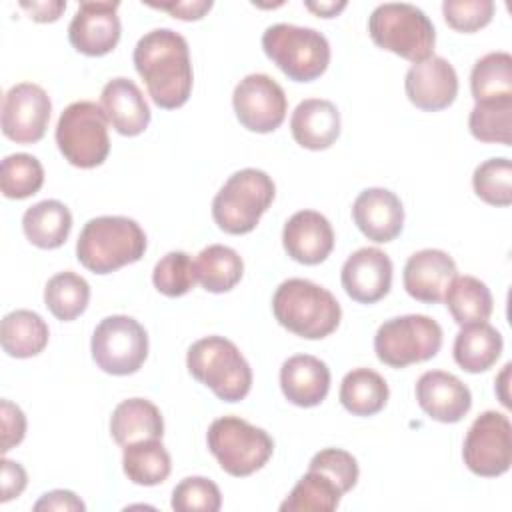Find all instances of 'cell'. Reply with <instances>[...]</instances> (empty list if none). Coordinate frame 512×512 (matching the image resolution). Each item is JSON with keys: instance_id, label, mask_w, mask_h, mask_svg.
<instances>
[{"instance_id": "6da1fadb", "label": "cell", "mask_w": 512, "mask_h": 512, "mask_svg": "<svg viewBox=\"0 0 512 512\" xmlns=\"http://www.w3.org/2000/svg\"><path fill=\"white\" fill-rule=\"evenodd\" d=\"M134 68L158 108L174 110L188 102L194 84L190 48L172 28H154L134 46Z\"/></svg>"}, {"instance_id": "7a4b0ae2", "label": "cell", "mask_w": 512, "mask_h": 512, "mask_svg": "<svg viewBox=\"0 0 512 512\" xmlns=\"http://www.w3.org/2000/svg\"><path fill=\"white\" fill-rule=\"evenodd\" d=\"M272 312L280 326L306 340L330 336L342 318L334 294L306 278L284 280L272 296Z\"/></svg>"}, {"instance_id": "3957f363", "label": "cell", "mask_w": 512, "mask_h": 512, "mask_svg": "<svg viewBox=\"0 0 512 512\" xmlns=\"http://www.w3.org/2000/svg\"><path fill=\"white\" fill-rule=\"evenodd\" d=\"M146 252L142 226L128 216L90 218L78 236L76 258L94 274H110L138 262Z\"/></svg>"}, {"instance_id": "277c9868", "label": "cell", "mask_w": 512, "mask_h": 512, "mask_svg": "<svg viewBox=\"0 0 512 512\" xmlns=\"http://www.w3.org/2000/svg\"><path fill=\"white\" fill-rule=\"evenodd\" d=\"M368 34L376 46L412 64L430 58L436 44L432 20L408 2L378 4L368 16Z\"/></svg>"}, {"instance_id": "5b68a950", "label": "cell", "mask_w": 512, "mask_h": 512, "mask_svg": "<svg viewBox=\"0 0 512 512\" xmlns=\"http://www.w3.org/2000/svg\"><path fill=\"white\" fill-rule=\"evenodd\" d=\"M188 372L224 402H240L252 388V368L238 346L224 336L196 340L186 354Z\"/></svg>"}, {"instance_id": "8992f818", "label": "cell", "mask_w": 512, "mask_h": 512, "mask_svg": "<svg viewBox=\"0 0 512 512\" xmlns=\"http://www.w3.org/2000/svg\"><path fill=\"white\" fill-rule=\"evenodd\" d=\"M276 196L274 180L258 168H242L228 176L212 200V218L226 234H248Z\"/></svg>"}, {"instance_id": "52a82bcc", "label": "cell", "mask_w": 512, "mask_h": 512, "mask_svg": "<svg viewBox=\"0 0 512 512\" xmlns=\"http://www.w3.org/2000/svg\"><path fill=\"white\" fill-rule=\"evenodd\" d=\"M264 54L294 82H312L330 64L326 36L308 26L278 22L262 34Z\"/></svg>"}, {"instance_id": "ba28073f", "label": "cell", "mask_w": 512, "mask_h": 512, "mask_svg": "<svg viewBox=\"0 0 512 512\" xmlns=\"http://www.w3.org/2000/svg\"><path fill=\"white\" fill-rule=\"evenodd\" d=\"M206 444L220 468L236 478L264 468L274 452L272 436L238 416L216 418L208 426Z\"/></svg>"}, {"instance_id": "9c48e42d", "label": "cell", "mask_w": 512, "mask_h": 512, "mask_svg": "<svg viewBox=\"0 0 512 512\" xmlns=\"http://www.w3.org/2000/svg\"><path fill=\"white\" fill-rule=\"evenodd\" d=\"M108 118L100 104L78 100L68 104L56 124L60 154L76 168H96L110 154Z\"/></svg>"}, {"instance_id": "30bf717a", "label": "cell", "mask_w": 512, "mask_h": 512, "mask_svg": "<svg viewBox=\"0 0 512 512\" xmlns=\"http://www.w3.org/2000/svg\"><path fill=\"white\" fill-rule=\"evenodd\" d=\"M442 346L440 324L424 314H404L380 324L374 336L376 358L390 368L426 362Z\"/></svg>"}, {"instance_id": "8fae6325", "label": "cell", "mask_w": 512, "mask_h": 512, "mask_svg": "<svg viewBox=\"0 0 512 512\" xmlns=\"http://www.w3.org/2000/svg\"><path fill=\"white\" fill-rule=\"evenodd\" d=\"M92 360L112 376H128L142 368L148 358V334L144 326L126 314L100 320L90 342Z\"/></svg>"}, {"instance_id": "7c38bea8", "label": "cell", "mask_w": 512, "mask_h": 512, "mask_svg": "<svg viewBox=\"0 0 512 512\" xmlns=\"http://www.w3.org/2000/svg\"><path fill=\"white\" fill-rule=\"evenodd\" d=\"M464 464L482 478H496L512 464V424L496 410L482 412L466 432L462 448Z\"/></svg>"}, {"instance_id": "4fadbf2b", "label": "cell", "mask_w": 512, "mask_h": 512, "mask_svg": "<svg viewBox=\"0 0 512 512\" xmlns=\"http://www.w3.org/2000/svg\"><path fill=\"white\" fill-rule=\"evenodd\" d=\"M232 106L238 122L258 134H268L280 128L286 118L288 100L282 86L268 74H248L244 76L234 92Z\"/></svg>"}, {"instance_id": "5bb4252c", "label": "cell", "mask_w": 512, "mask_h": 512, "mask_svg": "<svg viewBox=\"0 0 512 512\" xmlns=\"http://www.w3.org/2000/svg\"><path fill=\"white\" fill-rule=\"evenodd\" d=\"M52 102L34 82L14 84L2 100V134L16 144H34L44 138Z\"/></svg>"}, {"instance_id": "9a60e30c", "label": "cell", "mask_w": 512, "mask_h": 512, "mask_svg": "<svg viewBox=\"0 0 512 512\" xmlns=\"http://www.w3.org/2000/svg\"><path fill=\"white\" fill-rule=\"evenodd\" d=\"M118 2H82L68 26V40L84 56H104L120 40Z\"/></svg>"}, {"instance_id": "2e32d148", "label": "cell", "mask_w": 512, "mask_h": 512, "mask_svg": "<svg viewBox=\"0 0 512 512\" xmlns=\"http://www.w3.org/2000/svg\"><path fill=\"white\" fill-rule=\"evenodd\" d=\"M404 90L416 108L424 112H438L456 100L458 74L446 58L432 54L408 68Z\"/></svg>"}, {"instance_id": "e0dca14e", "label": "cell", "mask_w": 512, "mask_h": 512, "mask_svg": "<svg viewBox=\"0 0 512 512\" xmlns=\"http://www.w3.org/2000/svg\"><path fill=\"white\" fill-rule=\"evenodd\" d=\"M344 292L360 304L382 300L392 286V260L386 252L374 246L352 252L340 272Z\"/></svg>"}, {"instance_id": "ac0fdd59", "label": "cell", "mask_w": 512, "mask_h": 512, "mask_svg": "<svg viewBox=\"0 0 512 512\" xmlns=\"http://www.w3.org/2000/svg\"><path fill=\"white\" fill-rule=\"evenodd\" d=\"M418 406L436 422H460L470 406V388L454 374L444 370H428L416 382Z\"/></svg>"}, {"instance_id": "d6986e66", "label": "cell", "mask_w": 512, "mask_h": 512, "mask_svg": "<svg viewBox=\"0 0 512 512\" xmlns=\"http://www.w3.org/2000/svg\"><path fill=\"white\" fill-rule=\"evenodd\" d=\"M286 254L306 266L324 262L334 248V230L328 218L316 210L294 212L282 230Z\"/></svg>"}, {"instance_id": "ffe728a7", "label": "cell", "mask_w": 512, "mask_h": 512, "mask_svg": "<svg viewBox=\"0 0 512 512\" xmlns=\"http://www.w3.org/2000/svg\"><path fill=\"white\" fill-rule=\"evenodd\" d=\"M358 230L372 242H392L404 228V206L388 188H366L352 204Z\"/></svg>"}, {"instance_id": "44dd1931", "label": "cell", "mask_w": 512, "mask_h": 512, "mask_svg": "<svg viewBox=\"0 0 512 512\" xmlns=\"http://www.w3.org/2000/svg\"><path fill=\"white\" fill-rule=\"evenodd\" d=\"M456 262L438 248H424L414 252L404 264V290L420 302L436 304L444 300V292L456 278Z\"/></svg>"}, {"instance_id": "7402d4cb", "label": "cell", "mask_w": 512, "mask_h": 512, "mask_svg": "<svg viewBox=\"0 0 512 512\" xmlns=\"http://www.w3.org/2000/svg\"><path fill=\"white\" fill-rule=\"evenodd\" d=\"M100 106L112 128L122 136H138L150 124V106L130 78L108 80L100 94Z\"/></svg>"}, {"instance_id": "603a6c76", "label": "cell", "mask_w": 512, "mask_h": 512, "mask_svg": "<svg viewBox=\"0 0 512 512\" xmlns=\"http://www.w3.org/2000/svg\"><path fill=\"white\" fill-rule=\"evenodd\" d=\"M280 388L294 406H318L330 390V368L324 360L310 354L290 356L280 368Z\"/></svg>"}, {"instance_id": "cb8c5ba5", "label": "cell", "mask_w": 512, "mask_h": 512, "mask_svg": "<svg viewBox=\"0 0 512 512\" xmlns=\"http://www.w3.org/2000/svg\"><path fill=\"white\" fill-rule=\"evenodd\" d=\"M290 132L302 148L326 150L340 136V112L330 100L306 98L292 112Z\"/></svg>"}, {"instance_id": "d4e9b609", "label": "cell", "mask_w": 512, "mask_h": 512, "mask_svg": "<svg viewBox=\"0 0 512 512\" xmlns=\"http://www.w3.org/2000/svg\"><path fill=\"white\" fill-rule=\"evenodd\" d=\"M110 434L116 444L126 446L140 440L160 438L164 434V418L156 404L146 398L122 400L110 416Z\"/></svg>"}, {"instance_id": "484cf974", "label": "cell", "mask_w": 512, "mask_h": 512, "mask_svg": "<svg viewBox=\"0 0 512 512\" xmlns=\"http://www.w3.org/2000/svg\"><path fill=\"white\" fill-rule=\"evenodd\" d=\"M502 348V334L488 322H478L462 326V330L456 334L452 354L462 370L480 374L496 364Z\"/></svg>"}, {"instance_id": "4316f807", "label": "cell", "mask_w": 512, "mask_h": 512, "mask_svg": "<svg viewBox=\"0 0 512 512\" xmlns=\"http://www.w3.org/2000/svg\"><path fill=\"white\" fill-rule=\"evenodd\" d=\"M22 230L30 244L42 250L60 248L72 230V214L60 200H42L22 216Z\"/></svg>"}, {"instance_id": "83f0119b", "label": "cell", "mask_w": 512, "mask_h": 512, "mask_svg": "<svg viewBox=\"0 0 512 512\" xmlns=\"http://www.w3.org/2000/svg\"><path fill=\"white\" fill-rule=\"evenodd\" d=\"M50 338L48 324L32 310H14L2 318V350L12 358H32L40 354Z\"/></svg>"}, {"instance_id": "f1b7e54d", "label": "cell", "mask_w": 512, "mask_h": 512, "mask_svg": "<svg viewBox=\"0 0 512 512\" xmlns=\"http://www.w3.org/2000/svg\"><path fill=\"white\" fill-rule=\"evenodd\" d=\"M444 302L458 326L486 322L494 310L490 288L476 276H456L444 292Z\"/></svg>"}, {"instance_id": "f546056e", "label": "cell", "mask_w": 512, "mask_h": 512, "mask_svg": "<svg viewBox=\"0 0 512 512\" xmlns=\"http://www.w3.org/2000/svg\"><path fill=\"white\" fill-rule=\"evenodd\" d=\"M386 380L370 368H354L340 382V404L354 416H374L388 402Z\"/></svg>"}, {"instance_id": "4dcf8cb0", "label": "cell", "mask_w": 512, "mask_h": 512, "mask_svg": "<svg viewBox=\"0 0 512 512\" xmlns=\"http://www.w3.org/2000/svg\"><path fill=\"white\" fill-rule=\"evenodd\" d=\"M196 282L212 294H222L232 290L244 274V262L240 254L224 244H210L200 250L194 260Z\"/></svg>"}, {"instance_id": "1f68e13d", "label": "cell", "mask_w": 512, "mask_h": 512, "mask_svg": "<svg viewBox=\"0 0 512 512\" xmlns=\"http://www.w3.org/2000/svg\"><path fill=\"white\" fill-rule=\"evenodd\" d=\"M122 468L130 482L140 486H156L170 476L172 460L162 440L150 438L124 446Z\"/></svg>"}, {"instance_id": "d6a6232c", "label": "cell", "mask_w": 512, "mask_h": 512, "mask_svg": "<svg viewBox=\"0 0 512 512\" xmlns=\"http://www.w3.org/2000/svg\"><path fill=\"white\" fill-rule=\"evenodd\" d=\"M474 102L512 98V56L508 52H488L478 58L470 72Z\"/></svg>"}, {"instance_id": "836d02e7", "label": "cell", "mask_w": 512, "mask_h": 512, "mask_svg": "<svg viewBox=\"0 0 512 512\" xmlns=\"http://www.w3.org/2000/svg\"><path fill=\"white\" fill-rule=\"evenodd\" d=\"M344 494L322 472L310 470L296 482L292 492L280 504L282 512H332Z\"/></svg>"}, {"instance_id": "e575fe53", "label": "cell", "mask_w": 512, "mask_h": 512, "mask_svg": "<svg viewBox=\"0 0 512 512\" xmlns=\"http://www.w3.org/2000/svg\"><path fill=\"white\" fill-rule=\"evenodd\" d=\"M90 300V284L76 272L54 274L44 286V304L54 318L70 322L78 318Z\"/></svg>"}, {"instance_id": "d590c367", "label": "cell", "mask_w": 512, "mask_h": 512, "mask_svg": "<svg viewBox=\"0 0 512 512\" xmlns=\"http://www.w3.org/2000/svg\"><path fill=\"white\" fill-rule=\"evenodd\" d=\"M470 134L486 144H512V98L476 102L468 118Z\"/></svg>"}, {"instance_id": "8d00e7d4", "label": "cell", "mask_w": 512, "mask_h": 512, "mask_svg": "<svg viewBox=\"0 0 512 512\" xmlns=\"http://www.w3.org/2000/svg\"><path fill=\"white\" fill-rule=\"evenodd\" d=\"M44 184V168L40 160L26 152L8 154L2 160L0 190L6 198L24 200L36 194Z\"/></svg>"}, {"instance_id": "74e56055", "label": "cell", "mask_w": 512, "mask_h": 512, "mask_svg": "<svg viewBox=\"0 0 512 512\" xmlns=\"http://www.w3.org/2000/svg\"><path fill=\"white\" fill-rule=\"evenodd\" d=\"M476 196L490 206L512 204V162L504 156L488 158L472 174Z\"/></svg>"}, {"instance_id": "f35d334b", "label": "cell", "mask_w": 512, "mask_h": 512, "mask_svg": "<svg viewBox=\"0 0 512 512\" xmlns=\"http://www.w3.org/2000/svg\"><path fill=\"white\" fill-rule=\"evenodd\" d=\"M154 288L170 298L184 296L196 284V270L192 258L182 250L164 254L152 270Z\"/></svg>"}, {"instance_id": "ab89813d", "label": "cell", "mask_w": 512, "mask_h": 512, "mask_svg": "<svg viewBox=\"0 0 512 512\" xmlns=\"http://www.w3.org/2000/svg\"><path fill=\"white\" fill-rule=\"evenodd\" d=\"M170 506L176 512H218L222 494L210 478L188 476L174 486Z\"/></svg>"}, {"instance_id": "60d3db41", "label": "cell", "mask_w": 512, "mask_h": 512, "mask_svg": "<svg viewBox=\"0 0 512 512\" xmlns=\"http://www.w3.org/2000/svg\"><path fill=\"white\" fill-rule=\"evenodd\" d=\"M310 470H318L324 476H328L342 494L350 492L356 482H358V462L356 458L342 450V448H324L320 452H316L308 464Z\"/></svg>"}, {"instance_id": "b9f144b4", "label": "cell", "mask_w": 512, "mask_h": 512, "mask_svg": "<svg viewBox=\"0 0 512 512\" xmlns=\"http://www.w3.org/2000/svg\"><path fill=\"white\" fill-rule=\"evenodd\" d=\"M442 14L450 28L470 34L490 24L494 16L492 0H444Z\"/></svg>"}, {"instance_id": "7bdbcfd3", "label": "cell", "mask_w": 512, "mask_h": 512, "mask_svg": "<svg viewBox=\"0 0 512 512\" xmlns=\"http://www.w3.org/2000/svg\"><path fill=\"white\" fill-rule=\"evenodd\" d=\"M0 418H2V454L12 450L24 440L26 434V416L20 406L10 400L0 402Z\"/></svg>"}, {"instance_id": "ee69618b", "label": "cell", "mask_w": 512, "mask_h": 512, "mask_svg": "<svg viewBox=\"0 0 512 512\" xmlns=\"http://www.w3.org/2000/svg\"><path fill=\"white\" fill-rule=\"evenodd\" d=\"M36 512L42 510H58V512H84L86 504L70 490H52L42 494V498L34 504Z\"/></svg>"}, {"instance_id": "f6af8a7d", "label": "cell", "mask_w": 512, "mask_h": 512, "mask_svg": "<svg viewBox=\"0 0 512 512\" xmlns=\"http://www.w3.org/2000/svg\"><path fill=\"white\" fill-rule=\"evenodd\" d=\"M2 502H8L12 498H18L22 494V490L28 484V476L26 470L8 458H2Z\"/></svg>"}, {"instance_id": "bcb514c9", "label": "cell", "mask_w": 512, "mask_h": 512, "mask_svg": "<svg viewBox=\"0 0 512 512\" xmlns=\"http://www.w3.org/2000/svg\"><path fill=\"white\" fill-rule=\"evenodd\" d=\"M152 8L170 12L174 18L180 20H200L210 8L212 0H194V2H172V4H148Z\"/></svg>"}, {"instance_id": "7dc6e473", "label": "cell", "mask_w": 512, "mask_h": 512, "mask_svg": "<svg viewBox=\"0 0 512 512\" xmlns=\"http://www.w3.org/2000/svg\"><path fill=\"white\" fill-rule=\"evenodd\" d=\"M24 10H28L30 18L36 22H54L66 10V2L48 0V2H20Z\"/></svg>"}, {"instance_id": "c3c4849f", "label": "cell", "mask_w": 512, "mask_h": 512, "mask_svg": "<svg viewBox=\"0 0 512 512\" xmlns=\"http://www.w3.org/2000/svg\"><path fill=\"white\" fill-rule=\"evenodd\" d=\"M306 8H308L310 12L322 16V18H334L340 10L346 8V2H320V4H316V2H306Z\"/></svg>"}, {"instance_id": "681fc988", "label": "cell", "mask_w": 512, "mask_h": 512, "mask_svg": "<svg viewBox=\"0 0 512 512\" xmlns=\"http://www.w3.org/2000/svg\"><path fill=\"white\" fill-rule=\"evenodd\" d=\"M510 368H512V364L508 362L506 366H504V370H502V374L498 376V384H496V394H498V398H500V402L508 408L510 406V400H508V392H506V380H508V374H510Z\"/></svg>"}]
</instances>
